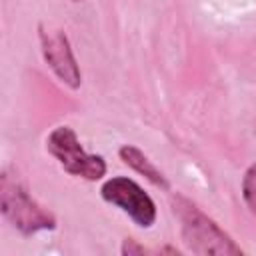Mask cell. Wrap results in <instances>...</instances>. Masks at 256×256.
Here are the masks:
<instances>
[{
  "instance_id": "obj_1",
  "label": "cell",
  "mask_w": 256,
  "mask_h": 256,
  "mask_svg": "<svg viewBox=\"0 0 256 256\" xmlns=\"http://www.w3.org/2000/svg\"><path fill=\"white\" fill-rule=\"evenodd\" d=\"M182 222V240L194 254H242V248L206 214H202L194 204L184 198H178L176 208Z\"/></svg>"
},
{
  "instance_id": "obj_2",
  "label": "cell",
  "mask_w": 256,
  "mask_h": 256,
  "mask_svg": "<svg viewBox=\"0 0 256 256\" xmlns=\"http://www.w3.org/2000/svg\"><path fill=\"white\" fill-rule=\"evenodd\" d=\"M0 208L4 218L22 234H36L56 226L54 216L30 198L26 188L6 172L0 180Z\"/></svg>"
},
{
  "instance_id": "obj_3",
  "label": "cell",
  "mask_w": 256,
  "mask_h": 256,
  "mask_svg": "<svg viewBox=\"0 0 256 256\" xmlns=\"http://www.w3.org/2000/svg\"><path fill=\"white\" fill-rule=\"evenodd\" d=\"M46 148L60 162V166L72 176L98 180L106 174V162L102 160V156L88 154L70 126L54 128L46 140Z\"/></svg>"
},
{
  "instance_id": "obj_4",
  "label": "cell",
  "mask_w": 256,
  "mask_h": 256,
  "mask_svg": "<svg viewBox=\"0 0 256 256\" xmlns=\"http://www.w3.org/2000/svg\"><path fill=\"white\" fill-rule=\"evenodd\" d=\"M102 198L112 206L126 212L140 228H150L156 220V206L154 200L130 178L116 176L104 182Z\"/></svg>"
},
{
  "instance_id": "obj_5",
  "label": "cell",
  "mask_w": 256,
  "mask_h": 256,
  "mask_svg": "<svg viewBox=\"0 0 256 256\" xmlns=\"http://www.w3.org/2000/svg\"><path fill=\"white\" fill-rule=\"evenodd\" d=\"M40 44L42 54L48 66L54 70V74L70 88L80 86V68L76 64V58L72 54L70 42L62 30H44L40 28Z\"/></svg>"
},
{
  "instance_id": "obj_6",
  "label": "cell",
  "mask_w": 256,
  "mask_h": 256,
  "mask_svg": "<svg viewBox=\"0 0 256 256\" xmlns=\"http://www.w3.org/2000/svg\"><path fill=\"white\" fill-rule=\"evenodd\" d=\"M120 158L124 160V164H128L130 168H134L138 174L146 176L152 184H156V186H160V188H168V182H166V178L162 176V172H160L138 148H134V146H122V148H120Z\"/></svg>"
},
{
  "instance_id": "obj_7",
  "label": "cell",
  "mask_w": 256,
  "mask_h": 256,
  "mask_svg": "<svg viewBox=\"0 0 256 256\" xmlns=\"http://www.w3.org/2000/svg\"><path fill=\"white\" fill-rule=\"evenodd\" d=\"M242 196L252 214H256V164H252L242 180Z\"/></svg>"
},
{
  "instance_id": "obj_8",
  "label": "cell",
  "mask_w": 256,
  "mask_h": 256,
  "mask_svg": "<svg viewBox=\"0 0 256 256\" xmlns=\"http://www.w3.org/2000/svg\"><path fill=\"white\" fill-rule=\"evenodd\" d=\"M142 252H144V248L134 244V240H126L122 246V254H142Z\"/></svg>"
},
{
  "instance_id": "obj_9",
  "label": "cell",
  "mask_w": 256,
  "mask_h": 256,
  "mask_svg": "<svg viewBox=\"0 0 256 256\" xmlns=\"http://www.w3.org/2000/svg\"><path fill=\"white\" fill-rule=\"evenodd\" d=\"M74 2H80V0H74Z\"/></svg>"
}]
</instances>
